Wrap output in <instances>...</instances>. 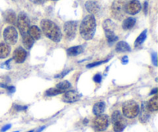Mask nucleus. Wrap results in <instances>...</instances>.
Returning a JSON list of instances; mask_svg holds the SVG:
<instances>
[{"instance_id": "f257e3e1", "label": "nucleus", "mask_w": 158, "mask_h": 132, "mask_svg": "<svg viewBox=\"0 0 158 132\" xmlns=\"http://www.w3.org/2000/svg\"><path fill=\"white\" fill-rule=\"evenodd\" d=\"M43 33L53 42L59 43L62 39V32L59 26L49 19H43L40 23Z\"/></svg>"}, {"instance_id": "f03ea898", "label": "nucleus", "mask_w": 158, "mask_h": 132, "mask_svg": "<svg viewBox=\"0 0 158 132\" xmlns=\"http://www.w3.org/2000/svg\"><path fill=\"white\" fill-rule=\"evenodd\" d=\"M96 19L94 15H88L82 21L80 26L81 36L86 40H92L96 31Z\"/></svg>"}, {"instance_id": "7ed1b4c3", "label": "nucleus", "mask_w": 158, "mask_h": 132, "mask_svg": "<svg viewBox=\"0 0 158 132\" xmlns=\"http://www.w3.org/2000/svg\"><path fill=\"white\" fill-rule=\"evenodd\" d=\"M140 108L137 102L134 100H128L123 104L122 111L125 117L128 118H134L139 114Z\"/></svg>"}, {"instance_id": "20e7f679", "label": "nucleus", "mask_w": 158, "mask_h": 132, "mask_svg": "<svg viewBox=\"0 0 158 132\" xmlns=\"http://www.w3.org/2000/svg\"><path fill=\"white\" fill-rule=\"evenodd\" d=\"M125 0H114L111 6V15L116 19L120 20L126 12Z\"/></svg>"}, {"instance_id": "39448f33", "label": "nucleus", "mask_w": 158, "mask_h": 132, "mask_svg": "<svg viewBox=\"0 0 158 132\" xmlns=\"http://www.w3.org/2000/svg\"><path fill=\"white\" fill-rule=\"evenodd\" d=\"M3 37L8 45H14L18 40V32L13 26H8L4 29Z\"/></svg>"}, {"instance_id": "423d86ee", "label": "nucleus", "mask_w": 158, "mask_h": 132, "mask_svg": "<svg viewBox=\"0 0 158 132\" xmlns=\"http://www.w3.org/2000/svg\"><path fill=\"white\" fill-rule=\"evenodd\" d=\"M16 22L17 26H18V28L19 29L20 33L22 34V36L28 33L30 22H29V19L27 16V15L24 13V12H20L19 14Z\"/></svg>"}, {"instance_id": "0eeeda50", "label": "nucleus", "mask_w": 158, "mask_h": 132, "mask_svg": "<svg viewBox=\"0 0 158 132\" xmlns=\"http://www.w3.org/2000/svg\"><path fill=\"white\" fill-rule=\"evenodd\" d=\"M94 126L97 131H103L109 126V117L106 114L96 116L94 119Z\"/></svg>"}, {"instance_id": "6e6552de", "label": "nucleus", "mask_w": 158, "mask_h": 132, "mask_svg": "<svg viewBox=\"0 0 158 132\" xmlns=\"http://www.w3.org/2000/svg\"><path fill=\"white\" fill-rule=\"evenodd\" d=\"M77 29V21H68L64 24V32L66 38L69 40H73L76 36Z\"/></svg>"}, {"instance_id": "1a4fd4ad", "label": "nucleus", "mask_w": 158, "mask_h": 132, "mask_svg": "<svg viewBox=\"0 0 158 132\" xmlns=\"http://www.w3.org/2000/svg\"><path fill=\"white\" fill-rule=\"evenodd\" d=\"M141 9V5L138 0H132L126 4V10L127 13L130 15H135L138 13Z\"/></svg>"}, {"instance_id": "9d476101", "label": "nucleus", "mask_w": 158, "mask_h": 132, "mask_svg": "<svg viewBox=\"0 0 158 132\" xmlns=\"http://www.w3.org/2000/svg\"><path fill=\"white\" fill-rule=\"evenodd\" d=\"M80 94L75 91H68L64 93L63 96V100L66 103H74L80 100Z\"/></svg>"}, {"instance_id": "9b49d317", "label": "nucleus", "mask_w": 158, "mask_h": 132, "mask_svg": "<svg viewBox=\"0 0 158 132\" xmlns=\"http://www.w3.org/2000/svg\"><path fill=\"white\" fill-rule=\"evenodd\" d=\"M27 56V53L23 49L22 47H19L14 51L13 53V60H15V63H22L25 61Z\"/></svg>"}, {"instance_id": "f8f14e48", "label": "nucleus", "mask_w": 158, "mask_h": 132, "mask_svg": "<svg viewBox=\"0 0 158 132\" xmlns=\"http://www.w3.org/2000/svg\"><path fill=\"white\" fill-rule=\"evenodd\" d=\"M140 112V117L139 120L142 122V123H146L148 121L150 117V110L148 108V103L147 102H143L141 105V108L139 111Z\"/></svg>"}, {"instance_id": "ddd939ff", "label": "nucleus", "mask_w": 158, "mask_h": 132, "mask_svg": "<svg viewBox=\"0 0 158 132\" xmlns=\"http://www.w3.org/2000/svg\"><path fill=\"white\" fill-rule=\"evenodd\" d=\"M86 9L91 15H94V14L98 13L99 11L100 10V6L99 5L98 2L95 1H88L86 2Z\"/></svg>"}, {"instance_id": "4468645a", "label": "nucleus", "mask_w": 158, "mask_h": 132, "mask_svg": "<svg viewBox=\"0 0 158 132\" xmlns=\"http://www.w3.org/2000/svg\"><path fill=\"white\" fill-rule=\"evenodd\" d=\"M3 16H4L5 20L7 23H9L11 25H15L16 24V15L15 13L14 12V11L9 9V10L6 11L3 14Z\"/></svg>"}, {"instance_id": "2eb2a0df", "label": "nucleus", "mask_w": 158, "mask_h": 132, "mask_svg": "<svg viewBox=\"0 0 158 132\" xmlns=\"http://www.w3.org/2000/svg\"><path fill=\"white\" fill-rule=\"evenodd\" d=\"M28 34L34 40H37L41 37V31L36 26H30L28 30Z\"/></svg>"}, {"instance_id": "dca6fc26", "label": "nucleus", "mask_w": 158, "mask_h": 132, "mask_svg": "<svg viewBox=\"0 0 158 132\" xmlns=\"http://www.w3.org/2000/svg\"><path fill=\"white\" fill-rule=\"evenodd\" d=\"M105 108H106V105H105L104 102H98L94 104V108H93V112L96 116L100 115V114H103V111H105Z\"/></svg>"}, {"instance_id": "f3484780", "label": "nucleus", "mask_w": 158, "mask_h": 132, "mask_svg": "<svg viewBox=\"0 0 158 132\" xmlns=\"http://www.w3.org/2000/svg\"><path fill=\"white\" fill-rule=\"evenodd\" d=\"M83 47L82 46H73V47L69 48L66 50L67 55L69 57H76V56L79 55V54L82 53L83 52Z\"/></svg>"}, {"instance_id": "a211bd4d", "label": "nucleus", "mask_w": 158, "mask_h": 132, "mask_svg": "<svg viewBox=\"0 0 158 132\" xmlns=\"http://www.w3.org/2000/svg\"><path fill=\"white\" fill-rule=\"evenodd\" d=\"M10 46L5 43H0V59H4L9 56Z\"/></svg>"}, {"instance_id": "6ab92c4d", "label": "nucleus", "mask_w": 158, "mask_h": 132, "mask_svg": "<svg viewBox=\"0 0 158 132\" xmlns=\"http://www.w3.org/2000/svg\"><path fill=\"white\" fill-rule=\"evenodd\" d=\"M131 50V46H129L127 43L124 41L119 42L116 45V51L118 53H123V52H130Z\"/></svg>"}, {"instance_id": "aec40b11", "label": "nucleus", "mask_w": 158, "mask_h": 132, "mask_svg": "<svg viewBox=\"0 0 158 132\" xmlns=\"http://www.w3.org/2000/svg\"><path fill=\"white\" fill-rule=\"evenodd\" d=\"M23 43L25 47L27 49H30L33 46L34 40L28 33L23 35Z\"/></svg>"}, {"instance_id": "412c9836", "label": "nucleus", "mask_w": 158, "mask_h": 132, "mask_svg": "<svg viewBox=\"0 0 158 132\" xmlns=\"http://www.w3.org/2000/svg\"><path fill=\"white\" fill-rule=\"evenodd\" d=\"M136 23V19L133 18V17H129V18L126 19L123 22V29H125V30H127V29H132Z\"/></svg>"}, {"instance_id": "4be33fe9", "label": "nucleus", "mask_w": 158, "mask_h": 132, "mask_svg": "<svg viewBox=\"0 0 158 132\" xmlns=\"http://www.w3.org/2000/svg\"><path fill=\"white\" fill-rule=\"evenodd\" d=\"M148 108L150 111H157L158 110V97L157 95L154 96L151 99L149 103L148 104Z\"/></svg>"}, {"instance_id": "5701e85b", "label": "nucleus", "mask_w": 158, "mask_h": 132, "mask_svg": "<svg viewBox=\"0 0 158 132\" xmlns=\"http://www.w3.org/2000/svg\"><path fill=\"white\" fill-rule=\"evenodd\" d=\"M105 35L107 39L108 43L110 45H112L118 40V37L115 35L114 31H105Z\"/></svg>"}, {"instance_id": "b1692460", "label": "nucleus", "mask_w": 158, "mask_h": 132, "mask_svg": "<svg viewBox=\"0 0 158 132\" xmlns=\"http://www.w3.org/2000/svg\"><path fill=\"white\" fill-rule=\"evenodd\" d=\"M147 33H148V30H147V29H145V30H143V32L140 33V35L137 37V40H136V41H135L136 47L140 46L142 44H143V42L145 41V40H146V38H147Z\"/></svg>"}, {"instance_id": "393cba45", "label": "nucleus", "mask_w": 158, "mask_h": 132, "mask_svg": "<svg viewBox=\"0 0 158 132\" xmlns=\"http://www.w3.org/2000/svg\"><path fill=\"white\" fill-rule=\"evenodd\" d=\"M71 83H69L67 80H63V81L60 82L59 83L56 84V88L59 89L60 91H61L62 92H65L66 90H68L69 88H70Z\"/></svg>"}, {"instance_id": "a878e982", "label": "nucleus", "mask_w": 158, "mask_h": 132, "mask_svg": "<svg viewBox=\"0 0 158 132\" xmlns=\"http://www.w3.org/2000/svg\"><path fill=\"white\" fill-rule=\"evenodd\" d=\"M113 125H114V131L115 132H122L126 127L124 120L114 122V123H113Z\"/></svg>"}, {"instance_id": "bb28decb", "label": "nucleus", "mask_w": 158, "mask_h": 132, "mask_svg": "<svg viewBox=\"0 0 158 132\" xmlns=\"http://www.w3.org/2000/svg\"><path fill=\"white\" fill-rule=\"evenodd\" d=\"M103 27L104 31H114L115 24L110 19H106L103 24Z\"/></svg>"}, {"instance_id": "cd10ccee", "label": "nucleus", "mask_w": 158, "mask_h": 132, "mask_svg": "<svg viewBox=\"0 0 158 132\" xmlns=\"http://www.w3.org/2000/svg\"><path fill=\"white\" fill-rule=\"evenodd\" d=\"M111 120H112V123H114V122L123 120V117H122V114H120V111H116L112 114V116H111Z\"/></svg>"}, {"instance_id": "c85d7f7f", "label": "nucleus", "mask_w": 158, "mask_h": 132, "mask_svg": "<svg viewBox=\"0 0 158 132\" xmlns=\"http://www.w3.org/2000/svg\"><path fill=\"white\" fill-rule=\"evenodd\" d=\"M62 91H60L59 89H57L56 87V88H50L48 91H46V96H49V97H52V96H56L58 95V94H62Z\"/></svg>"}, {"instance_id": "c756f323", "label": "nucleus", "mask_w": 158, "mask_h": 132, "mask_svg": "<svg viewBox=\"0 0 158 132\" xmlns=\"http://www.w3.org/2000/svg\"><path fill=\"white\" fill-rule=\"evenodd\" d=\"M106 61H108V60H103V61H98V62H94V63H89V64L86 65V67H87V68H93V67H94V66H99V65L102 64V63H106Z\"/></svg>"}, {"instance_id": "7c9ffc66", "label": "nucleus", "mask_w": 158, "mask_h": 132, "mask_svg": "<svg viewBox=\"0 0 158 132\" xmlns=\"http://www.w3.org/2000/svg\"><path fill=\"white\" fill-rule=\"evenodd\" d=\"M151 58H152V62L153 64L155 66H157V53H153L151 54Z\"/></svg>"}, {"instance_id": "2f4dec72", "label": "nucleus", "mask_w": 158, "mask_h": 132, "mask_svg": "<svg viewBox=\"0 0 158 132\" xmlns=\"http://www.w3.org/2000/svg\"><path fill=\"white\" fill-rule=\"evenodd\" d=\"M71 70H71V69L66 70H64V71H63V72H62L61 74H59V75L56 76L55 77H56V78H63V77H65V76H66V75H67V74H69V73L70 72Z\"/></svg>"}, {"instance_id": "473e14b6", "label": "nucleus", "mask_w": 158, "mask_h": 132, "mask_svg": "<svg viewBox=\"0 0 158 132\" xmlns=\"http://www.w3.org/2000/svg\"><path fill=\"white\" fill-rule=\"evenodd\" d=\"M94 80L96 82V83H100L102 80L101 74H96V75L94 77Z\"/></svg>"}, {"instance_id": "72a5a7b5", "label": "nucleus", "mask_w": 158, "mask_h": 132, "mask_svg": "<svg viewBox=\"0 0 158 132\" xmlns=\"http://www.w3.org/2000/svg\"><path fill=\"white\" fill-rule=\"evenodd\" d=\"M6 89H7L8 92L10 93V94H12V93L15 92V87H13V86H7Z\"/></svg>"}, {"instance_id": "f704fd0d", "label": "nucleus", "mask_w": 158, "mask_h": 132, "mask_svg": "<svg viewBox=\"0 0 158 132\" xmlns=\"http://www.w3.org/2000/svg\"><path fill=\"white\" fill-rule=\"evenodd\" d=\"M15 109H16V111H23V110H26L27 109V107L26 106H19V105H16L15 106Z\"/></svg>"}, {"instance_id": "c9c22d12", "label": "nucleus", "mask_w": 158, "mask_h": 132, "mask_svg": "<svg viewBox=\"0 0 158 132\" xmlns=\"http://www.w3.org/2000/svg\"><path fill=\"white\" fill-rule=\"evenodd\" d=\"M29 1L32 2V3H35V4H43L46 0H29Z\"/></svg>"}, {"instance_id": "e433bc0d", "label": "nucleus", "mask_w": 158, "mask_h": 132, "mask_svg": "<svg viewBox=\"0 0 158 132\" xmlns=\"http://www.w3.org/2000/svg\"><path fill=\"white\" fill-rule=\"evenodd\" d=\"M10 62H11V60H9L8 61H6V63H3V64L2 65V67H5V68H6V69H9V68H10V66H9V64Z\"/></svg>"}, {"instance_id": "4c0bfd02", "label": "nucleus", "mask_w": 158, "mask_h": 132, "mask_svg": "<svg viewBox=\"0 0 158 132\" xmlns=\"http://www.w3.org/2000/svg\"><path fill=\"white\" fill-rule=\"evenodd\" d=\"M10 128H11V125H5V126L3 127L2 128L1 131L2 132H5V131H7V130H9Z\"/></svg>"}, {"instance_id": "58836bf2", "label": "nucleus", "mask_w": 158, "mask_h": 132, "mask_svg": "<svg viewBox=\"0 0 158 132\" xmlns=\"http://www.w3.org/2000/svg\"><path fill=\"white\" fill-rule=\"evenodd\" d=\"M122 63L123 64H127V63H128V57L127 56H125V57H123V58H122Z\"/></svg>"}, {"instance_id": "ea45409f", "label": "nucleus", "mask_w": 158, "mask_h": 132, "mask_svg": "<svg viewBox=\"0 0 158 132\" xmlns=\"http://www.w3.org/2000/svg\"><path fill=\"white\" fill-rule=\"evenodd\" d=\"M148 12V2H144V12L145 14Z\"/></svg>"}, {"instance_id": "a19ab883", "label": "nucleus", "mask_w": 158, "mask_h": 132, "mask_svg": "<svg viewBox=\"0 0 158 132\" xmlns=\"http://www.w3.org/2000/svg\"><path fill=\"white\" fill-rule=\"evenodd\" d=\"M157 88H154V89L151 91V94H157Z\"/></svg>"}, {"instance_id": "79ce46f5", "label": "nucleus", "mask_w": 158, "mask_h": 132, "mask_svg": "<svg viewBox=\"0 0 158 132\" xmlns=\"http://www.w3.org/2000/svg\"><path fill=\"white\" fill-rule=\"evenodd\" d=\"M45 128H46V127H45V126H43V127H42V128H39V130H38V131H37L36 132H40V131H43V129H44Z\"/></svg>"}, {"instance_id": "37998d69", "label": "nucleus", "mask_w": 158, "mask_h": 132, "mask_svg": "<svg viewBox=\"0 0 158 132\" xmlns=\"http://www.w3.org/2000/svg\"><path fill=\"white\" fill-rule=\"evenodd\" d=\"M29 132H34V131H29Z\"/></svg>"}, {"instance_id": "c03bdc74", "label": "nucleus", "mask_w": 158, "mask_h": 132, "mask_svg": "<svg viewBox=\"0 0 158 132\" xmlns=\"http://www.w3.org/2000/svg\"><path fill=\"white\" fill-rule=\"evenodd\" d=\"M52 1H57V0H52Z\"/></svg>"}, {"instance_id": "a18cd8bd", "label": "nucleus", "mask_w": 158, "mask_h": 132, "mask_svg": "<svg viewBox=\"0 0 158 132\" xmlns=\"http://www.w3.org/2000/svg\"><path fill=\"white\" fill-rule=\"evenodd\" d=\"M14 132H19V131H14Z\"/></svg>"}]
</instances>
